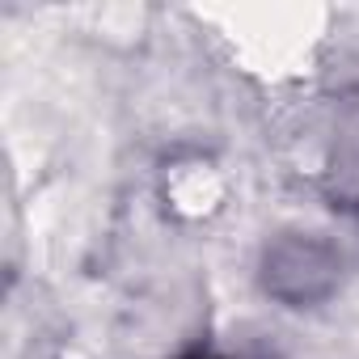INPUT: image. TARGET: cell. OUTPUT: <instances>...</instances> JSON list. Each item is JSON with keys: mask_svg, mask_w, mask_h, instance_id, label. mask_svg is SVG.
<instances>
[{"mask_svg": "<svg viewBox=\"0 0 359 359\" xmlns=\"http://www.w3.org/2000/svg\"><path fill=\"white\" fill-rule=\"evenodd\" d=\"M191 359H216V355H208V351H199V355H191Z\"/></svg>", "mask_w": 359, "mask_h": 359, "instance_id": "6da1fadb", "label": "cell"}]
</instances>
